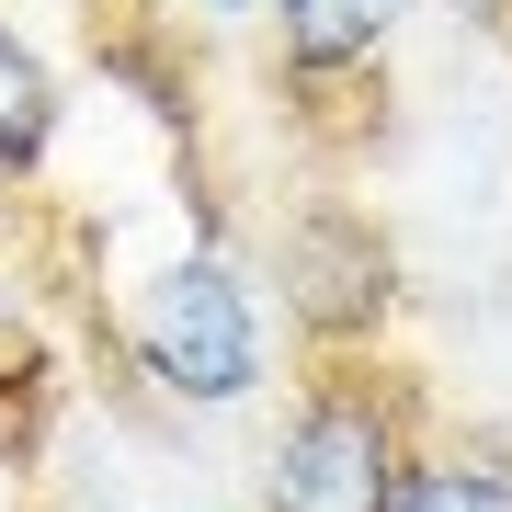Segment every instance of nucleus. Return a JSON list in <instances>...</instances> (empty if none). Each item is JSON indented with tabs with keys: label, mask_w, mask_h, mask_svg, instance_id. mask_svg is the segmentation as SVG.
Here are the masks:
<instances>
[{
	"label": "nucleus",
	"mask_w": 512,
	"mask_h": 512,
	"mask_svg": "<svg viewBox=\"0 0 512 512\" xmlns=\"http://www.w3.org/2000/svg\"><path fill=\"white\" fill-rule=\"evenodd\" d=\"M387 512H512V467L501 456H421V467H399Z\"/></svg>",
	"instance_id": "5"
},
{
	"label": "nucleus",
	"mask_w": 512,
	"mask_h": 512,
	"mask_svg": "<svg viewBox=\"0 0 512 512\" xmlns=\"http://www.w3.org/2000/svg\"><path fill=\"white\" fill-rule=\"evenodd\" d=\"M46 376H57V353H46V330L23 319L12 296H0V410H12V399H35Z\"/></svg>",
	"instance_id": "6"
},
{
	"label": "nucleus",
	"mask_w": 512,
	"mask_h": 512,
	"mask_svg": "<svg viewBox=\"0 0 512 512\" xmlns=\"http://www.w3.org/2000/svg\"><path fill=\"white\" fill-rule=\"evenodd\" d=\"M456 12H478V23H490V12H512V0H456Z\"/></svg>",
	"instance_id": "7"
},
{
	"label": "nucleus",
	"mask_w": 512,
	"mask_h": 512,
	"mask_svg": "<svg viewBox=\"0 0 512 512\" xmlns=\"http://www.w3.org/2000/svg\"><path fill=\"white\" fill-rule=\"evenodd\" d=\"M399 12H410V0H274L285 69H296V80H353V69L387 46V23H399Z\"/></svg>",
	"instance_id": "3"
},
{
	"label": "nucleus",
	"mask_w": 512,
	"mask_h": 512,
	"mask_svg": "<svg viewBox=\"0 0 512 512\" xmlns=\"http://www.w3.org/2000/svg\"><path fill=\"white\" fill-rule=\"evenodd\" d=\"M57 148V69L0 23V183H35Z\"/></svg>",
	"instance_id": "4"
},
{
	"label": "nucleus",
	"mask_w": 512,
	"mask_h": 512,
	"mask_svg": "<svg viewBox=\"0 0 512 512\" xmlns=\"http://www.w3.org/2000/svg\"><path fill=\"white\" fill-rule=\"evenodd\" d=\"M217 12H251V0H217Z\"/></svg>",
	"instance_id": "8"
},
{
	"label": "nucleus",
	"mask_w": 512,
	"mask_h": 512,
	"mask_svg": "<svg viewBox=\"0 0 512 512\" xmlns=\"http://www.w3.org/2000/svg\"><path fill=\"white\" fill-rule=\"evenodd\" d=\"M410 444H399V399L365 376H330L296 399L285 444H274V478H262V512H387Z\"/></svg>",
	"instance_id": "2"
},
{
	"label": "nucleus",
	"mask_w": 512,
	"mask_h": 512,
	"mask_svg": "<svg viewBox=\"0 0 512 512\" xmlns=\"http://www.w3.org/2000/svg\"><path fill=\"white\" fill-rule=\"evenodd\" d=\"M126 365L160 387V399L183 410H228L251 399L262 365H274V342H262V308L251 285L228 274V262H160V274L137 285V319H126Z\"/></svg>",
	"instance_id": "1"
}]
</instances>
